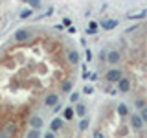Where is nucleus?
Instances as JSON below:
<instances>
[{
	"label": "nucleus",
	"instance_id": "nucleus-1",
	"mask_svg": "<svg viewBox=\"0 0 147 138\" xmlns=\"http://www.w3.org/2000/svg\"><path fill=\"white\" fill-rule=\"evenodd\" d=\"M81 53L55 28L26 26L0 46V138H40L44 114L77 81Z\"/></svg>",
	"mask_w": 147,
	"mask_h": 138
},
{
	"label": "nucleus",
	"instance_id": "nucleus-2",
	"mask_svg": "<svg viewBox=\"0 0 147 138\" xmlns=\"http://www.w3.org/2000/svg\"><path fill=\"white\" fill-rule=\"evenodd\" d=\"M107 64L119 72L114 92L131 98L147 127V22L129 30L123 43L109 50Z\"/></svg>",
	"mask_w": 147,
	"mask_h": 138
},
{
	"label": "nucleus",
	"instance_id": "nucleus-3",
	"mask_svg": "<svg viewBox=\"0 0 147 138\" xmlns=\"http://www.w3.org/2000/svg\"><path fill=\"white\" fill-rule=\"evenodd\" d=\"M90 138H147V127L125 101L107 98L96 107Z\"/></svg>",
	"mask_w": 147,
	"mask_h": 138
},
{
	"label": "nucleus",
	"instance_id": "nucleus-4",
	"mask_svg": "<svg viewBox=\"0 0 147 138\" xmlns=\"http://www.w3.org/2000/svg\"><path fill=\"white\" fill-rule=\"evenodd\" d=\"M74 109H64V114L61 118H53L50 123V129L46 133H42L40 138H85L86 133V125L88 120L79 122L77 125L74 122Z\"/></svg>",
	"mask_w": 147,
	"mask_h": 138
}]
</instances>
